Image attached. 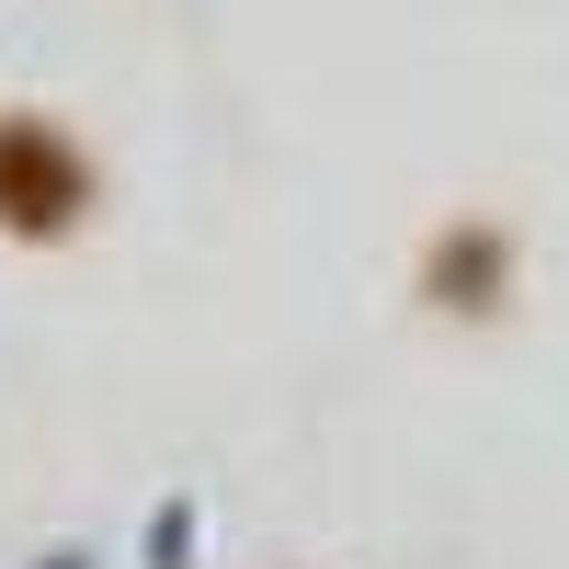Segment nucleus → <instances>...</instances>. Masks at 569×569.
Wrapping results in <instances>:
<instances>
[{
	"mask_svg": "<svg viewBox=\"0 0 569 569\" xmlns=\"http://www.w3.org/2000/svg\"><path fill=\"white\" fill-rule=\"evenodd\" d=\"M0 206H12L23 228H58V217L80 206V171H69V149H58V137H34V126H12V137H0Z\"/></svg>",
	"mask_w": 569,
	"mask_h": 569,
	"instance_id": "1",
	"label": "nucleus"
}]
</instances>
